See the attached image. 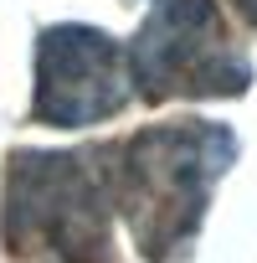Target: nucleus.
I'll list each match as a JSON object with an SVG mask.
<instances>
[{
  "label": "nucleus",
  "instance_id": "nucleus-2",
  "mask_svg": "<svg viewBox=\"0 0 257 263\" xmlns=\"http://www.w3.org/2000/svg\"><path fill=\"white\" fill-rule=\"evenodd\" d=\"M0 237L36 263L113 258V150H16L0 186Z\"/></svg>",
  "mask_w": 257,
  "mask_h": 263
},
{
  "label": "nucleus",
  "instance_id": "nucleus-4",
  "mask_svg": "<svg viewBox=\"0 0 257 263\" xmlns=\"http://www.w3.org/2000/svg\"><path fill=\"white\" fill-rule=\"evenodd\" d=\"M128 103V57L98 26H47L36 36L31 119L52 129L103 124Z\"/></svg>",
  "mask_w": 257,
  "mask_h": 263
},
{
  "label": "nucleus",
  "instance_id": "nucleus-3",
  "mask_svg": "<svg viewBox=\"0 0 257 263\" xmlns=\"http://www.w3.org/2000/svg\"><path fill=\"white\" fill-rule=\"evenodd\" d=\"M128 88L139 98H226L247 93L252 67L231 47L221 11L211 0H160L144 16L139 36L123 47Z\"/></svg>",
  "mask_w": 257,
  "mask_h": 263
},
{
  "label": "nucleus",
  "instance_id": "nucleus-5",
  "mask_svg": "<svg viewBox=\"0 0 257 263\" xmlns=\"http://www.w3.org/2000/svg\"><path fill=\"white\" fill-rule=\"evenodd\" d=\"M237 11H242V16H247V21L257 26V0H237Z\"/></svg>",
  "mask_w": 257,
  "mask_h": 263
},
{
  "label": "nucleus",
  "instance_id": "nucleus-1",
  "mask_svg": "<svg viewBox=\"0 0 257 263\" xmlns=\"http://www.w3.org/2000/svg\"><path fill=\"white\" fill-rule=\"evenodd\" d=\"M237 160V135L226 124L175 119L139 129L123 150H113V212L134 232L149 263L185 258L216 181Z\"/></svg>",
  "mask_w": 257,
  "mask_h": 263
}]
</instances>
